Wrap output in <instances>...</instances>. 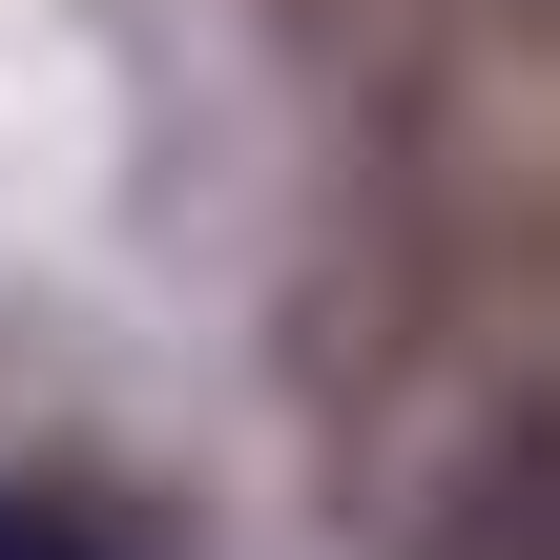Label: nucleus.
Listing matches in <instances>:
<instances>
[{
    "label": "nucleus",
    "instance_id": "1",
    "mask_svg": "<svg viewBox=\"0 0 560 560\" xmlns=\"http://www.w3.org/2000/svg\"><path fill=\"white\" fill-rule=\"evenodd\" d=\"M0 560H104V540H83V520H21V499H0Z\"/></svg>",
    "mask_w": 560,
    "mask_h": 560
}]
</instances>
